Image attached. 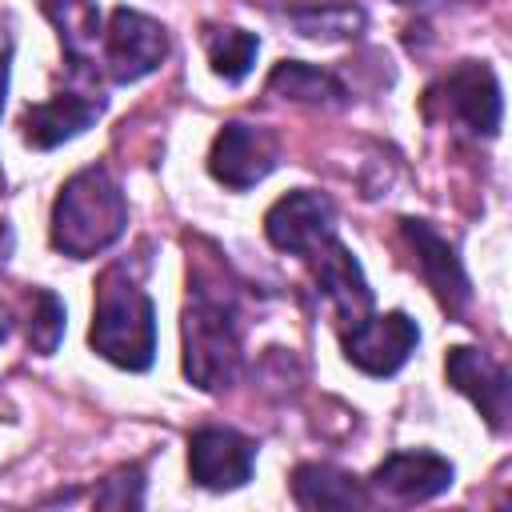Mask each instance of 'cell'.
<instances>
[{
    "mask_svg": "<svg viewBox=\"0 0 512 512\" xmlns=\"http://www.w3.org/2000/svg\"><path fill=\"white\" fill-rule=\"evenodd\" d=\"M124 228H128V200L108 168H100V164L80 168L56 192L52 224H48L56 252H64L72 260L100 256L124 236Z\"/></svg>",
    "mask_w": 512,
    "mask_h": 512,
    "instance_id": "obj_1",
    "label": "cell"
},
{
    "mask_svg": "<svg viewBox=\"0 0 512 512\" xmlns=\"http://www.w3.org/2000/svg\"><path fill=\"white\" fill-rule=\"evenodd\" d=\"M88 344L96 356H104L124 372H144L156 360V308L124 264H112L96 280Z\"/></svg>",
    "mask_w": 512,
    "mask_h": 512,
    "instance_id": "obj_2",
    "label": "cell"
},
{
    "mask_svg": "<svg viewBox=\"0 0 512 512\" xmlns=\"http://www.w3.org/2000/svg\"><path fill=\"white\" fill-rule=\"evenodd\" d=\"M244 364L240 344V316L228 292L192 280L188 304H184V376L200 392H224L236 384Z\"/></svg>",
    "mask_w": 512,
    "mask_h": 512,
    "instance_id": "obj_3",
    "label": "cell"
},
{
    "mask_svg": "<svg viewBox=\"0 0 512 512\" xmlns=\"http://www.w3.org/2000/svg\"><path fill=\"white\" fill-rule=\"evenodd\" d=\"M424 112L432 120L460 124L472 136L492 140L500 132V116H504L500 80L484 60H460L424 92Z\"/></svg>",
    "mask_w": 512,
    "mask_h": 512,
    "instance_id": "obj_4",
    "label": "cell"
},
{
    "mask_svg": "<svg viewBox=\"0 0 512 512\" xmlns=\"http://www.w3.org/2000/svg\"><path fill=\"white\" fill-rule=\"evenodd\" d=\"M168 60V28L136 8H116L104 28L100 68L112 84H136Z\"/></svg>",
    "mask_w": 512,
    "mask_h": 512,
    "instance_id": "obj_5",
    "label": "cell"
},
{
    "mask_svg": "<svg viewBox=\"0 0 512 512\" xmlns=\"http://www.w3.org/2000/svg\"><path fill=\"white\" fill-rule=\"evenodd\" d=\"M264 236L276 252L308 260L336 236V208L328 196L296 188L264 212Z\"/></svg>",
    "mask_w": 512,
    "mask_h": 512,
    "instance_id": "obj_6",
    "label": "cell"
},
{
    "mask_svg": "<svg viewBox=\"0 0 512 512\" xmlns=\"http://www.w3.org/2000/svg\"><path fill=\"white\" fill-rule=\"evenodd\" d=\"M344 360L360 368L364 376H392L408 364V356L420 344V328L408 312H384V316H364L348 324L344 332Z\"/></svg>",
    "mask_w": 512,
    "mask_h": 512,
    "instance_id": "obj_7",
    "label": "cell"
},
{
    "mask_svg": "<svg viewBox=\"0 0 512 512\" xmlns=\"http://www.w3.org/2000/svg\"><path fill=\"white\" fill-rule=\"evenodd\" d=\"M280 164V140L272 128L260 124H244V120H228L208 152V172L212 180H220L224 188H252L260 184L272 168Z\"/></svg>",
    "mask_w": 512,
    "mask_h": 512,
    "instance_id": "obj_8",
    "label": "cell"
},
{
    "mask_svg": "<svg viewBox=\"0 0 512 512\" xmlns=\"http://www.w3.org/2000/svg\"><path fill=\"white\" fill-rule=\"evenodd\" d=\"M256 444L236 428H196L188 436V476L208 492H232L252 480Z\"/></svg>",
    "mask_w": 512,
    "mask_h": 512,
    "instance_id": "obj_9",
    "label": "cell"
},
{
    "mask_svg": "<svg viewBox=\"0 0 512 512\" xmlns=\"http://www.w3.org/2000/svg\"><path fill=\"white\" fill-rule=\"evenodd\" d=\"M444 376H448V384L460 396H468L476 404V412L484 416V424L492 432H504L508 428V416H512V380H508L504 364H496L480 348L456 344L444 356Z\"/></svg>",
    "mask_w": 512,
    "mask_h": 512,
    "instance_id": "obj_10",
    "label": "cell"
},
{
    "mask_svg": "<svg viewBox=\"0 0 512 512\" xmlns=\"http://www.w3.org/2000/svg\"><path fill=\"white\" fill-rule=\"evenodd\" d=\"M452 480H456L452 460H444L440 452L416 448V452L384 456L368 476V492L388 504H424V500L448 492Z\"/></svg>",
    "mask_w": 512,
    "mask_h": 512,
    "instance_id": "obj_11",
    "label": "cell"
},
{
    "mask_svg": "<svg viewBox=\"0 0 512 512\" xmlns=\"http://www.w3.org/2000/svg\"><path fill=\"white\" fill-rule=\"evenodd\" d=\"M412 252H416V264H420V276L428 280L432 296L440 300V308H448L452 316L464 312V304L472 300V284H468V272L456 256V248L428 224V220H400Z\"/></svg>",
    "mask_w": 512,
    "mask_h": 512,
    "instance_id": "obj_12",
    "label": "cell"
},
{
    "mask_svg": "<svg viewBox=\"0 0 512 512\" xmlns=\"http://www.w3.org/2000/svg\"><path fill=\"white\" fill-rule=\"evenodd\" d=\"M104 112V100L100 96H88V92H60L52 100H40V104H28L24 116H20V136L24 144L48 152V148H60L64 140L80 136L96 116Z\"/></svg>",
    "mask_w": 512,
    "mask_h": 512,
    "instance_id": "obj_13",
    "label": "cell"
},
{
    "mask_svg": "<svg viewBox=\"0 0 512 512\" xmlns=\"http://www.w3.org/2000/svg\"><path fill=\"white\" fill-rule=\"evenodd\" d=\"M308 264H312L316 288L332 300V308L340 312V320L356 324V320H364V316L372 312V288H368V280H364L356 256H352L336 236H332L316 256H308Z\"/></svg>",
    "mask_w": 512,
    "mask_h": 512,
    "instance_id": "obj_14",
    "label": "cell"
},
{
    "mask_svg": "<svg viewBox=\"0 0 512 512\" xmlns=\"http://www.w3.org/2000/svg\"><path fill=\"white\" fill-rule=\"evenodd\" d=\"M44 16L52 20L60 48L72 64L76 76H96L100 68V44H104V24L100 8L92 0H44Z\"/></svg>",
    "mask_w": 512,
    "mask_h": 512,
    "instance_id": "obj_15",
    "label": "cell"
},
{
    "mask_svg": "<svg viewBox=\"0 0 512 512\" xmlns=\"http://www.w3.org/2000/svg\"><path fill=\"white\" fill-rule=\"evenodd\" d=\"M292 500L300 508H368L372 492L336 464H300L292 472Z\"/></svg>",
    "mask_w": 512,
    "mask_h": 512,
    "instance_id": "obj_16",
    "label": "cell"
},
{
    "mask_svg": "<svg viewBox=\"0 0 512 512\" xmlns=\"http://www.w3.org/2000/svg\"><path fill=\"white\" fill-rule=\"evenodd\" d=\"M268 92L284 96L292 104H316V108H344L348 104V88L332 72L304 64V60H280L268 72Z\"/></svg>",
    "mask_w": 512,
    "mask_h": 512,
    "instance_id": "obj_17",
    "label": "cell"
},
{
    "mask_svg": "<svg viewBox=\"0 0 512 512\" xmlns=\"http://www.w3.org/2000/svg\"><path fill=\"white\" fill-rule=\"evenodd\" d=\"M204 52H208L212 72L220 80L236 84V80H244L252 72L256 52H260V40L252 32H244V28H232V24H224V28L220 24H208L204 28Z\"/></svg>",
    "mask_w": 512,
    "mask_h": 512,
    "instance_id": "obj_18",
    "label": "cell"
},
{
    "mask_svg": "<svg viewBox=\"0 0 512 512\" xmlns=\"http://www.w3.org/2000/svg\"><path fill=\"white\" fill-rule=\"evenodd\" d=\"M288 20L308 40H348L364 28V12L356 4H304L292 8Z\"/></svg>",
    "mask_w": 512,
    "mask_h": 512,
    "instance_id": "obj_19",
    "label": "cell"
},
{
    "mask_svg": "<svg viewBox=\"0 0 512 512\" xmlns=\"http://www.w3.org/2000/svg\"><path fill=\"white\" fill-rule=\"evenodd\" d=\"M64 320H68V312H64L60 296L48 288H32V296H28V348L40 356H52L64 340Z\"/></svg>",
    "mask_w": 512,
    "mask_h": 512,
    "instance_id": "obj_20",
    "label": "cell"
},
{
    "mask_svg": "<svg viewBox=\"0 0 512 512\" xmlns=\"http://www.w3.org/2000/svg\"><path fill=\"white\" fill-rule=\"evenodd\" d=\"M96 508H140L144 504V468L140 464H120L116 472H108L100 480V488L92 492Z\"/></svg>",
    "mask_w": 512,
    "mask_h": 512,
    "instance_id": "obj_21",
    "label": "cell"
},
{
    "mask_svg": "<svg viewBox=\"0 0 512 512\" xmlns=\"http://www.w3.org/2000/svg\"><path fill=\"white\" fill-rule=\"evenodd\" d=\"M8 60H12V36L0 24V108H4V92H8Z\"/></svg>",
    "mask_w": 512,
    "mask_h": 512,
    "instance_id": "obj_22",
    "label": "cell"
},
{
    "mask_svg": "<svg viewBox=\"0 0 512 512\" xmlns=\"http://www.w3.org/2000/svg\"><path fill=\"white\" fill-rule=\"evenodd\" d=\"M8 332H12V308L0 300V344L8 340Z\"/></svg>",
    "mask_w": 512,
    "mask_h": 512,
    "instance_id": "obj_23",
    "label": "cell"
},
{
    "mask_svg": "<svg viewBox=\"0 0 512 512\" xmlns=\"http://www.w3.org/2000/svg\"><path fill=\"white\" fill-rule=\"evenodd\" d=\"M396 4H404V8H424V4H436V0H396Z\"/></svg>",
    "mask_w": 512,
    "mask_h": 512,
    "instance_id": "obj_24",
    "label": "cell"
}]
</instances>
